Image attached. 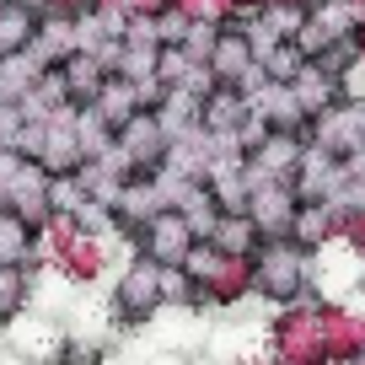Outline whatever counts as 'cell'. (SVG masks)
Masks as SVG:
<instances>
[{"label": "cell", "mask_w": 365, "mask_h": 365, "mask_svg": "<svg viewBox=\"0 0 365 365\" xmlns=\"http://www.w3.org/2000/svg\"><path fill=\"white\" fill-rule=\"evenodd\" d=\"M27 16L22 11H0V48H16V43H27Z\"/></svg>", "instance_id": "obj_1"}]
</instances>
